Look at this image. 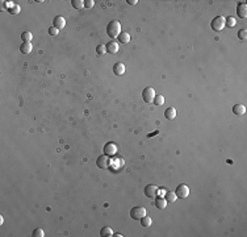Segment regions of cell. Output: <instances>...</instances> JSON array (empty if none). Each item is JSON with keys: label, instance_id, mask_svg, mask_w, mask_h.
I'll return each instance as SVG.
<instances>
[{"label": "cell", "instance_id": "1", "mask_svg": "<svg viewBox=\"0 0 247 237\" xmlns=\"http://www.w3.org/2000/svg\"><path fill=\"white\" fill-rule=\"evenodd\" d=\"M107 34L109 36L110 38L118 37L121 34V24L117 20H112L108 25H107Z\"/></svg>", "mask_w": 247, "mask_h": 237}, {"label": "cell", "instance_id": "2", "mask_svg": "<svg viewBox=\"0 0 247 237\" xmlns=\"http://www.w3.org/2000/svg\"><path fill=\"white\" fill-rule=\"evenodd\" d=\"M210 26L214 32H221L225 28V17L224 16H216L210 22Z\"/></svg>", "mask_w": 247, "mask_h": 237}, {"label": "cell", "instance_id": "3", "mask_svg": "<svg viewBox=\"0 0 247 237\" xmlns=\"http://www.w3.org/2000/svg\"><path fill=\"white\" fill-rule=\"evenodd\" d=\"M145 215H146L145 207H133L130 209V217L134 220H141Z\"/></svg>", "mask_w": 247, "mask_h": 237}, {"label": "cell", "instance_id": "4", "mask_svg": "<svg viewBox=\"0 0 247 237\" xmlns=\"http://www.w3.org/2000/svg\"><path fill=\"white\" fill-rule=\"evenodd\" d=\"M155 90L153 87H146L142 92V99L145 100L146 103H153L154 101V98H155Z\"/></svg>", "mask_w": 247, "mask_h": 237}, {"label": "cell", "instance_id": "5", "mask_svg": "<svg viewBox=\"0 0 247 237\" xmlns=\"http://www.w3.org/2000/svg\"><path fill=\"white\" fill-rule=\"evenodd\" d=\"M96 165H97L99 169L107 170V169H109V166H110V160L108 158V156H107V154H101V156L97 158Z\"/></svg>", "mask_w": 247, "mask_h": 237}, {"label": "cell", "instance_id": "6", "mask_svg": "<svg viewBox=\"0 0 247 237\" xmlns=\"http://www.w3.org/2000/svg\"><path fill=\"white\" fill-rule=\"evenodd\" d=\"M175 194H176V196L180 197V199H185V197L189 195V187L187 184H179L176 187Z\"/></svg>", "mask_w": 247, "mask_h": 237}, {"label": "cell", "instance_id": "7", "mask_svg": "<svg viewBox=\"0 0 247 237\" xmlns=\"http://www.w3.org/2000/svg\"><path fill=\"white\" fill-rule=\"evenodd\" d=\"M158 190L159 188L155 184H147L145 187V190H143V192H145V195L147 197H155L158 195Z\"/></svg>", "mask_w": 247, "mask_h": 237}, {"label": "cell", "instance_id": "8", "mask_svg": "<svg viewBox=\"0 0 247 237\" xmlns=\"http://www.w3.org/2000/svg\"><path fill=\"white\" fill-rule=\"evenodd\" d=\"M117 153V145L113 142H107L104 145V154L107 156H114Z\"/></svg>", "mask_w": 247, "mask_h": 237}, {"label": "cell", "instance_id": "9", "mask_svg": "<svg viewBox=\"0 0 247 237\" xmlns=\"http://www.w3.org/2000/svg\"><path fill=\"white\" fill-rule=\"evenodd\" d=\"M237 15L239 16L241 19H246L247 17V4L245 2L238 3V5H237Z\"/></svg>", "mask_w": 247, "mask_h": 237}, {"label": "cell", "instance_id": "10", "mask_svg": "<svg viewBox=\"0 0 247 237\" xmlns=\"http://www.w3.org/2000/svg\"><path fill=\"white\" fill-rule=\"evenodd\" d=\"M53 26L57 28L58 30L63 29V28L66 26V20H65V17H63V16H55L54 20H53Z\"/></svg>", "mask_w": 247, "mask_h": 237}, {"label": "cell", "instance_id": "11", "mask_svg": "<svg viewBox=\"0 0 247 237\" xmlns=\"http://www.w3.org/2000/svg\"><path fill=\"white\" fill-rule=\"evenodd\" d=\"M124 73H125V65H124L122 62H116L113 65V74L117 75V77H120V75H122Z\"/></svg>", "mask_w": 247, "mask_h": 237}, {"label": "cell", "instance_id": "12", "mask_svg": "<svg viewBox=\"0 0 247 237\" xmlns=\"http://www.w3.org/2000/svg\"><path fill=\"white\" fill-rule=\"evenodd\" d=\"M105 47H107V53H109V54H116L118 51V43L114 41L108 42L105 45Z\"/></svg>", "mask_w": 247, "mask_h": 237}, {"label": "cell", "instance_id": "13", "mask_svg": "<svg viewBox=\"0 0 247 237\" xmlns=\"http://www.w3.org/2000/svg\"><path fill=\"white\" fill-rule=\"evenodd\" d=\"M32 50H33V45L30 42H22L20 45V51L22 54H29V53H32Z\"/></svg>", "mask_w": 247, "mask_h": 237}, {"label": "cell", "instance_id": "14", "mask_svg": "<svg viewBox=\"0 0 247 237\" xmlns=\"http://www.w3.org/2000/svg\"><path fill=\"white\" fill-rule=\"evenodd\" d=\"M246 112V107L243 104H235L233 107V113L237 115V116H242V115H245Z\"/></svg>", "mask_w": 247, "mask_h": 237}, {"label": "cell", "instance_id": "15", "mask_svg": "<svg viewBox=\"0 0 247 237\" xmlns=\"http://www.w3.org/2000/svg\"><path fill=\"white\" fill-rule=\"evenodd\" d=\"M164 116H166V118H168V120H174V118L176 117V108H174V107L167 108L164 111Z\"/></svg>", "mask_w": 247, "mask_h": 237}, {"label": "cell", "instance_id": "16", "mask_svg": "<svg viewBox=\"0 0 247 237\" xmlns=\"http://www.w3.org/2000/svg\"><path fill=\"white\" fill-rule=\"evenodd\" d=\"M176 194H175V191H168V192H166V195H164V199L167 203H175L176 201Z\"/></svg>", "mask_w": 247, "mask_h": 237}, {"label": "cell", "instance_id": "17", "mask_svg": "<svg viewBox=\"0 0 247 237\" xmlns=\"http://www.w3.org/2000/svg\"><path fill=\"white\" fill-rule=\"evenodd\" d=\"M114 233L112 231V228H109V227H104V228H101V231H100L101 237H112Z\"/></svg>", "mask_w": 247, "mask_h": 237}, {"label": "cell", "instance_id": "18", "mask_svg": "<svg viewBox=\"0 0 247 237\" xmlns=\"http://www.w3.org/2000/svg\"><path fill=\"white\" fill-rule=\"evenodd\" d=\"M167 205V201L164 197H158V199H155V207L159 208V209H164Z\"/></svg>", "mask_w": 247, "mask_h": 237}, {"label": "cell", "instance_id": "19", "mask_svg": "<svg viewBox=\"0 0 247 237\" xmlns=\"http://www.w3.org/2000/svg\"><path fill=\"white\" fill-rule=\"evenodd\" d=\"M118 41H120L121 43H129L130 42V34L126 33V32H121V34L118 36Z\"/></svg>", "mask_w": 247, "mask_h": 237}, {"label": "cell", "instance_id": "20", "mask_svg": "<svg viewBox=\"0 0 247 237\" xmlns=\"http://www.w3.org/2000/svg\"><path fill=\"white\" fill-rule=\"evenodd\" d=\"M151 223H153V220H151V217L147 216V215H145V216H143L142 219H141V225H142V227H145V228L150 227Z\"/></svg>", "mask_w": 247, "mask_h": 237}, {"label": "cell", "instance_id": "21", "mask_svg": "<svg viewBox=\"0 0 247 237\" xmlns=\"http://www.w3.org/2000/svg\"><path fill=\"white\" fill-rule=\"evenodd\" d=\"M237 24V20L232 17V16H229L228 19H225V26H229V28H234Z\"/></svg>", "mask_w": 247, "mask_h": 237}, {"label": "cell", "instance_id": "22", "mask_svg": "<svg viewBox=\"0 0 247 237\" xmlns=\"http://www.w3.org/2000/svg\"><path fill=\"white\" fill-rule=\"evenodd\" d=\"M71 5H73L75 9H82L84 7V0H73L71 2Z\"/></svg>", "mask_w": 247, "mask_h": 237}, {"label": "cell", "instance_id": "23", "mask_svg": "<svg viewBox=\"0 0 247 237\" xmlns=\"http://www.w3.org/2000/svg\"><path fill=\"white\" fill-rule=\"evenodd\" d=\"M32 38H33V34H32L30 32H24V33L21 34V40L24 42H30Z\"/></svg>", "mask_w": 247, "mask_h": 237}, {"label": "cell", "instance_id": "24", "mask_svg": "<svg viewBox=\"0 0 247 237\" xmlns=\"http://www.w3.org/2000/svg\"><path fill=\"white\" fill-rule=\"evenodd\" d=\"M153 103L155 105H162L163 103H164V96H163V95H155Z\"/></svg>", "mask_w": 247, "mask_h": 237}, {"label": "cell", "instance_id": "25", "mask_svg": "<svg viewBox=\"0 0 247 237\" xmlns=\"http://www.w3.org/2000/svg\"><path fill=\"white\" fill-rule=\"evenodd\" d=\"M32 236L33 237H43L45 236V232H43V229H41V228H36L33 231V233H32Z\"/></svg>", "mask_w": 247, "mask_h": 237}, {"label": "cell", "instance_id": "26", "mask_svg": "<svg viewBox=\"0 0 247 237\" xmlns=\"http://www.w3.org/2000/svg\"><path fill=\"white\" fill-rule=\"evenodd\" d=\"M96 53H97L99 55H104V54L107 53L105 45H97V46H96Z\"/></svg>", "mask_w": 247, "mask_h": 237}, {"label": "cell", "instance_id": "27", "mask_svg": "<svg viewBox=\"0 0 247 237\" xmlns=\"http://www.w3.org/2000/svg\"><path fill=\"white\" fill-rule=\"evenodd\" d=\"M238 37H239L241 40H246L247 38V30L246 29H241L239 32H238Z\"/></svg>", "mask_w": 247, "mask_h": 237}, {"label": "cell", "instance_id": "28", "mask_svg": "<svg viewBox=\"0 0 247 237\" xmlns=\"http://www.w3.org/2000/svg\"><path fill=\"white\" fill-rule=\"evenodd\" d=\"M58 32H59V30L57 29V28H54V26H50V28H49V34H50V36H57Z\"/></svg>", "mask_w": 247, "mask_h": 237}, {"label": "cell", "instance_id": "29", "mask_svg": "<svg viewBox=\"0 0 247 237\" xmlns=\"http://www.w3.org/2000/svg\"><path fill=\"white\" fill-rule=\"evenodd\" d=\"M19 12H20V7L17 5V4H16V5L9 11V13H11V15H17Z\"/></svg>", "mask_w": 247, "mask_h": 237}, {"label": "cell", "instance_id": "30", "mask_svg": "<svg viewBox=\"0 0 247 237\" xmlns=\"http://www.w3.org/2000/svg\"><path fill=\"white\" fill-rule=\"evenodd\" d=\"M93 4H95L93 0H84V7L86 8H92Z\"/></svg>", "mask_w": 247, "mask_h": 237}, {"label": "cell", "instance_id": "31", "mask_svg": "<svg viewBox=\"0 0 247 237\" xmlns=\"http://www.w3.org/2000/svg\"><path fill=\"white\" fill-rule=\"evenodd\" d=\"M126 3L129 4V5H135L138 2H137V0H126Z\"/></svg>", "mask_w": 247, "mask_h": 237}, {"label": "cell", "instance_id": "32", "mask_svg": "<svg viewBox=\"0 0 247 237\" xmlns=\"http://www.w3.org/2000/svg\"><path fill=\"white\" fill-rule=\"evenodd\" d=\"M158 195H161V196L166 195V191H164V190H158Z\"/></svg>", "mask_w": 247, "mask_h": 237}, {"label": "cell", "instance_id": "33", "mask_svg": "<svg viewBox=\"0 0 247 237\" xmlns=\"http://www.w3.org/2000/svg\"><path fill=\"white\" fill-rule=\"evenodd\" d=\"M159 133V130H155V132H153V133H149L147 134V137H153V136H155V134H158Z\"/></svg>", "mask_w": 247, "mask_h": 237}, {"label": "cell", "instance_id": "34", "mask_svg": "<svg viewBox=\"0 0 247 237\" xmlns=\"http://www.w3.org/2000/svg\"><path fill=\"white\" fill-rule=\"evenodd\" d=\"M113 236H116V237H121L122 235H121V233H114V235Z\"/></svg>", "mask_w": 247, "mask_h": 237}, {"label": "cell", "instance_id": "35", "mask_svg": "<svg viewBox=\"0 0 247 237\" xmlns=\"http://www.w3.org/2000/svg\"><path fill=\"white\" fill-rule=\"evenodd\" d=\"M4 223V219H3V216H0V224H3Z\"/></svg>", "mask_w": 247, "mask_h": 237}]
</instances>
